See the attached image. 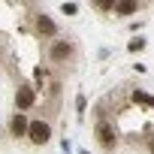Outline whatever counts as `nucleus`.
<instances>
[{"instance_id":"obj_10","label":"nucleus","mask_w":154,"mask_h":154,"mask_svg":"<svg viewBox=\"0 0 154 154\" xmlns=\"http://www.w3.org/2000/svg\"><path fill=\"white\" fill-rule=\"evenodd\" d=\"M151 151H154V139H151Z\"/></svg>"},{"instance_id":"obj_7","label":"nucleus","mask_w":154,"mask_h":154,"mask_svg":"<svg viewBox=\"0 0 154 154\" xmlns=\"http://www.w3.org/2000/svg\"><path fill=\"white\" fill-rule=\"evenodd\" d=\"M115 12H118V15H130V12H136V0H118V3H115Z\"/></svg>"},{"instance_id":"obj_8","label":"nucleus","mask_w":154,"mask_h":154,"mask_svg":"<svg viewBox=\"0 0 154 154\" xmlns=\"http://www.w3.org/2000/svg\"><path fill=\"white\" fill-rule=\"evenodd\" d=\"M115 3H118V0H97V6H100V9H112Z\"/></svg>"},{"instance_id":"obj_3","label":"nucleus","mask_w":154,"mask_h":154,"mask_svg":"<svg viewBox=\"0 0 154 154\" xmlns=\"http://www.w3.org/2000/svg\"><path fill=\"white\" fill-rule=\"evenodd\" d=\"M27 127H30V121L24 118V112H15L9 118V133L12 136H27Z\"/></svg>"},{"instance_id":"obj_1","label":"nucleus","mask_w":154,"mask_h":154,"mask_svg":"<svg viewBox=\"0 0 154 154\" xmlns=\"http://www.w3.org/2000/svg\"><path fill=\"white\" fill-rule=\"evenodd\" d=\"M48 136H51V127H48L45 121H30V127H27V139H30L33 145H45Z\"/></svg>"},{"instance_id":"obj_5","label":"nucleus","mask_w":154,"mask_h":154,"mask_svg":"<svg viewBox=\"0 0 154 154\" xmlns=\"http://www.w3.org/2000/svg\"><path fill=\"white\" fill-rule=\"evenodd\" d=\"M15 106L18 109H30L33 106V91L30 88H18L15 91Z\"/></svg>"},{"instance_id":"obj_2","label":"nucleus","mask_w":154,"mask_h":154,"mask_svg":"<svg viewBox=\"0 0 154 154\" xmlns=\"http://www.w3.org/2000/svg\"><path fill=\"white\" fill-rule=\"evenodd\" d=\"M69 54H72V45H69L66 39H54V42H51V48H48V57H51L54 63H63Z\"/></svg>"},{"instance_id":"obj_9","label":"nucleus","mask_w":154,"mask_h":154,"mask_svg":"<svg viewBox=\"0 0 154 154\" xmlns=\"http://www.w3.org/2000/svg\"><path fill=\"white\" fill-rule=\"evenodd\" d=\"M136 103H148V106H154V100L145 97V94H139V91H136Z\"/></svg>"},{"instance_id":"obj_6","label":"nucleus","mask_w":154,"mask_h":154,"mask_svg":"<svg viewBox=\"0 0 154 154\" xmlns=\"http://www.w3.org/2000/svg\"><path fill=\"white\" fill-rule=\"evenodd\" d=\"M36 30L45 33V36H54V33H57V27H54V21H51L48 15H39V18H36Z\"/></svg>"},{"instance_id":"obj_4","label":"nucleus","mask_w":154,"mask_h":154,"mask_svg":"<svg viewBox=\"0 0 154 154\" xmlns=\"http://www.w3.org/2000/svg\"><path fill=\"white\" fill-rule=\"evenodd\" d=\"M97 139H100L103 148H112V145H115V130H112L109 124H100V127H97Z\"/></svg>"}]
</instances>
